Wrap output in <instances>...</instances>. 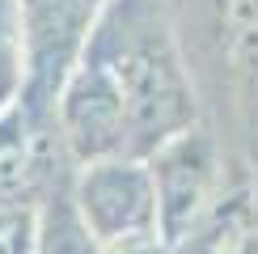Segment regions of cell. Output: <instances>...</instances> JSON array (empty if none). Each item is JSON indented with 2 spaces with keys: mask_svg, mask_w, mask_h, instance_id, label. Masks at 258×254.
Instances as JSON below:
<instances>
[{
  "mask_svg": "<svg viewBox=\"0 0 258 254\" xmlns=\"http://www.w3.org/2000/svg\"><path fill=\"white\" fill-rule=\"evenodd\" d=\"M81 51L102 55L119 81L127 102V153L132 157H148L157 144L195 123V102H190L182 59L174 55V42L136 5H123V13L102 9Z\"/></svg>",
  "mask_w": 258,
  "mask_h": 254,
  "instance_id": "cell-1",
  "label": "cell"
},
{
  "mask_svg": "<svg viewBox=\"0 0 258 254\" xmlns=\"http://www.w3.org/2000/svg\"><path fill=\"white\" fill-rule=\"evenodd\" d=\"M89 233L102 250L161 237L157 229V190L144 157H98L81 161L68 178Z\"/></svg>",
  "mask_w": 258,
  "mask_h": 254,
  "instance_id": "cell-2",
  "label": "cell"
},
{
  "mask_svg": "<svg viewBox=\"0 0 258 254\" xmlns=\"http://www.w3.org/2000/svg\"><path fill=\"white\" fill-rule=\"evenodd\" d=\"M55 132L72 161H98V157H132L127 153V102L114 81L110 64L93 51H81L68 77L59 81L55 102Z\"/></svg>",
  "mask_w": 258,
  "mask_h": 254,
  "instance_id": "cell-3",
  "label": "cell"
},
{
  "mask_svg": "<svg viewBox=\"0 0 258 254\" xmlns=\"http://www.w3.org/2000/svg\"><path fill=\"white\" fill-rule=\"evenodd\" d=\"M157 190V229L161 241L174 246L203 220V212L216 204V148L203 132L169 136L144 157Z\"/></svg>",
  "mask_w": 258,
  "mask_h": 254,
  "instance_id": "cell-4",
  "label": "cell"
},
{
  "mask_svg": "<svg viewBox=\"0 0 258 254\" xmlns=\"http://www.w3.org/2000/svg\"><path fill=\"white\" fill-rule=\"evenodd\" d=\"M59 157L51 106L17 98L0 114V208H34L59 182Z\"/></svg>",
  "mask_w": 258,
  "mask_h": 254,
  "instance_id": "cell-5",
  "label": "cell"
},
{
  "mask_svg": "<svg viewBox=\"0 0 258 254\" xmlns=\"http://www.w3.org/2000/svg\"><path fill=\"white\" fill-rule=\"evenodd\" d=\"M26 21V55H30V81L21 98L51 106L59 81L77 64L93 21L102 17L106 0H17Z\"/></svg>",
  "mask_w": 258,
  "mask_h": 254,
  "instance_id": "cell-6",
  "label": "cell"
},
{
  "mask_svg": "<svg viewBox=\"0 0 258 254\" xmlns=\"http://www.w3.org/2000/svg\"><path fill=\"white\" fill-rule=\"evenodd\" d=\"M68 178H59L34 204V254H102L98 237L89 233L85 216L77 212Z\"/></svg>",
  "mask_w": 258,
  "mask_h": 254,
  "instance_id": "cell-7",
  "label": "cell"
},
{
  "mask_svg": "<svg viewBox=\"0 0 258 254\" xmlns=\"http://www.w3.org/2000/svg\"><path fill=\"white\" fill-rule=\"evenodd\" d=\"M169 254H254V220L250 204L241 195L216 199L203 220L182 241L169 246Z\"/></svg>",
  "mask_w": 258,
  "mask_h": 254,
  "instance_id": "cell-8",
  "label": "cell"
},
{
  "mask_svg": "<svg viewBox=\"0 0 258 254\" xmlns=\"http://www.w3.org/2000/svg\"><path fill=\"white\" fill-rule=\"evenodd\" d=\"M30 55H26V21L17 0H0V114L26 93Z\"/></svg>",
  "mask_w": 258,
  "mask_h": 254,
  "instance_id": "cell-9",
  "label": "cell"
},
{
  "mask_svg": "<svg viewBox=\"0 0 258 254\" xmlns=\"http://www.w3.org/2000/svg\"><path fill=\"white\" fill-rule=\"evenodd\" d=\"M0 254H34V208H0Z\"/></svg>",
  "mask_w": 258,
  "mask_h": 254,
  "instance_id": "cell-10",
  "label": "cell"
},
{
  "mask_svg": "<svg viewBox=\"0 0 258 254\" xmlns=\"http://www.w3.org/2000/svg\"><path fill=\"white\" fill-rule=\"evenodd\" d=\"M102 254H169V246L161 237H148V241H132V246H110Z\"/></svg>",
  "mask_w": 258,
  "mask_h": 254,
  "instance_id": "cell-11",
  "label": "cell"
}]
</instances>
